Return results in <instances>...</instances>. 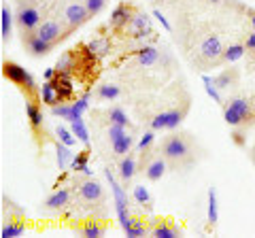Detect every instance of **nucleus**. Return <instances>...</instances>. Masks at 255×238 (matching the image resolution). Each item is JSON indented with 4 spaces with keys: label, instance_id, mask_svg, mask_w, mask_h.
I'll return each mask as SVG.
<instances>
[{
    "label": "nucleus",
    "instance_id": "obj_1",
    "mask_svg": "<svg viewBox=\"0 0 255 238\" xmlns=\"http://www.w3.org/2000/svg\"><path fill=\"white\" fill-rule=\"evenodd\" d=\"M223 119L228 125L238 128V125L255 121V98L249 96H232L223 102Z\"/></svg>",
    "mask_w": 255,
    "mask_h": 238
},
{
    "label": "nucleus",
    "instance_id": "obj_2",
    "mask_svg": "<svg viewBox=\"0 0 255 238\" xmlns=\"http://www.w3.org/2000/svg\"><path fill=\"white\" fill-rule=\"evenodd\" d=\"M159 151L170 164H185L191 160V153H194V140L183 132L170 134L168 138H164Z\"/></svg>",
    "mask_w": 255,
    "mask_h": 238
},
{
    "label": "nucleus",
    "instance_id": "obj_3",
    "mask_svg": "<svg viewBox=\"0 0 255 238\" xmlns=\"http://www.w3.org/2000/svg\"><path fill=\"white\" fill-rule=\"evenodd\" d=\"M2 75H4V79H9L13 85H17L28 100H38V85L34 81V77L23 66H19L17 62H11V60L2 62Z\"/></svg>",
    "mask_w": 255,
    "mask_h": 238
},
{
    "label": "nucleus",
    "instance_id": "obj_4",
    "mask_svg": "<svg viewBox=\"0 0 255 238\" xmlns=\"http://www.w3.org/2000/svg\"><path fill=\"white\" fill-rule=\"evenodd\" d=\"M41 9L36 6L34 0H17V9H15V23H17L21 38L34 34L41 26Z\"/></svg>",
    "mask_w": 255,
    "mask_h": 238
},
{
    "label": "nucleus",
    "instance_id": "obj_5",
    "mask_svg": "<svg viewBox=\"0 0 255 238\" xmlns=\"http://www.w3.org/2000/svg\"><path fill=\"white\" fill-rule=\"evenodd\" d=\"M107 174V181H109V185H111V192H113V202H115V213H117V219H119V226H122L124 230L126 228H130L132 226V217H130V213H128V192L124 189V183H117V179L111 174V170L107 168L105 170Z\"/></svg>",
    "mask_w": 255,
    "mask_h": 238
},
{
    "label": "nucleus",
    "instance_id": "obj_6",
    "mask_svg": "<svg viewBox=\"0 0 255 238\" xmlns=\"http://www.w3.org/2000/svg\"><path fill=\"white\" fill-rule=\"evenodd\" d=\"M189 111V102H185L183 107H172V109H166V111H159V113L151 119V130H174L177 125L185 119Z\"/></svg>",
    "mask_w": 255,
    "mask_h": 238
},
{
    "label": "nucleus",
    "instance_id": "obj_7",
    "mask_svg": "<svg viewBox=\"0 0 255 238\" xmlns=\"http://www.w3.org/2000/svg\"><path fill=\"white\" fill-rule=\"evenodd\" d=\"M223 43L217 34H209L200 43V51H198V60H200L202 68H211L221 64V53H223Z\"/></svg>",
    "mask_w": 255,
    "mask_h": 238
},
{
    "label": "nucleus",
    "instance_id": "obj_8",
    "mask_svg": "<svg viewBox=\"0 0 255 238\" xmlns=\"http://www.w3.org/2000/svg\"><path fill=\"white\" fill-rule=\"evenodd\" d=\"M87 109H90V94H83L75 102H60V105L51 107V113L55 117L66 119V121H77V119L83 117Z\"/></svg>",
    "mask_w": 255,
    "mask_h": 238
},
{
    "label": "nucleus",
    "instance_id": "obj_9",
    "mask_svg": "<svg viewBox=\"0 0 255 238\" xmlns=\"http://www.w3.org/2000/svg\"><path fill=\"white\" fill-rule=\"evenodd\" d=\"M90 17H92V15H90V11H87V6H85L83 0H70V2L64 6V11H62V19H64V23H66L68 32L81 28Z\"/></svg>",
    "mask_w": 255,
    "mask_h": 238
},
{
    "label": "nucleus",
    "instance_id": "obj_10",
    "mask_svg": "<svg viewBox=\"0 0 255 238\" xmlns=\"http://www.w3.org/2000/svg\"><path fill=\"white\" fill-rule=\"evenodd\" d=\"M109 140H111V149H113V153L115 155H126V153H130V149H132V134L128 132L126 125H119V123H109Z\"/></svg>",
    "mask_w": 255,
    "mask_h": 238
},
{
    "label": "nucleus",
    "instance_id": "obj_11",
    "mask_svg": "<svg viewBox=\"0 0 255 238\" xmlns=\"http://www.w3.org/2000/svg\"><path fill=\"white\" fill-rule=\"evenodd\" d=\"M36 34L41 36L43 41H47V43L55 45V43L62 41V38L68 34V28H66V23H62L60 19L51 17V19H45V21L41 23V26H38Z\"/></svg>",
    "mask_w": 255,
    "mask_h": 238
},
{
    "label": "nucleus",
    "instance_id": "obj_12",
    "mask_svg": "<svg viewBox=\"0 0 255 238\" xmlns=\"http://www.w3.org/2000/svg\"><path fill=\"white\" fill-rule=\"evenodd\" d=\"M79 198L85 202V204H102L105 202V187H102L98 181L87 177L85 181L79 183Z\"/></svg>",
    "mask_w": 255,
    "mask_h": 238
},
{
    "label": "nucleus",
    "instance_id": "obj_13",
    "mask_svg": "<svg viewBox=\"0 0 255 238\" xmlns=\"http://www.w3.org/2000/svg\"><path fill=\"white\" fill-rule=\"evenodd\" d=\"M138 9L134 4H128V2H119L113 11H111V17H109V26L117 30V32H124V30L128 28V23H130V19L134 17V13H136Z\"/></svg>",
    "mask_w": 255,
    "mask_h": 238
},
{
    "label": "nucleus",
    "instance_id": "obj_14",
    "mask_svg": "<svg viewBox=\"0 0 255 238\" xmlns=\"http://www.w3.org/2000/svg\"><path fill=\"white\" fill-rule=\"evenodd\" d=\"M26 117H28V123H30V130L34 134V138L41 142V136L45 134V119H43V109L38 105V100L26 102Z\"/></svg>",
    "mask_w": 255,
    "mask_h": 238
},
{
    "label": "nucleus",
    "instance_id": "obj_15",
    "mask_svg": "<svg viewBox=\"0 0 255 238\" xmlns=\"http://www.w3.org/2000/svg\"><path fill=\"white\" fill-rule=\"evenodd\" d=\"M117 170H119V179H122V183H124V185L132 183L134 174L138 172L136 157H134L132 153H126V155H122V160H119V164H117Z\"/></svg>",
    "mask_w": 255,
    "mask_h": 238
},
{
    "label": "nucleus",
    "instance_id": "obj_16",
    "mask_svg": "<svg viewBox=\"0 0 255 238\" xmlns=\"http://www.w3.org/2000/svg\"><path fill=\"white\" fill-rule=\"evenodd\" d=\"M70 200H73V192H70L68 187L55 189V192L45 200V209H49V211H62V209H66V206L70 204Z\"/></svg>",
    "mask_w": 255,
    "mask_h": 238
},
{
    "label": "nucleus",
    "instance_id": "obj_17",
    "mask_svg": "<svg viewBox=\"0 0 255 238\" xmlns=\"http://www.w3.org/2000/svg\"><path fill=\"white\" fill-rule=\"evenodd\" d=\"M134 55H136V62H138V66H155L157 62H159V51H157V47L155 45H140L136 51H134Z\"/></svg>",
    "mask_w": 255,
    "mask_h": 238
},
{
    "label": "nucleus",
    "instance_id": "obj_18",
    "mask_svg": "<svg viewBox=\"0 0 255 238\" xmlns=\"http://www.w3.org/2000/svg\"><path fill=\"white\" fill-rule=\"evenodd\" d=\"M23 45H26V49H28V53L30 55H34V58H41V55H47L51 51V43H47V41H43L41 36H38L36 32L34 34H30V36H26L23 38Z\"/></svg>",
    "mask_w": 255,
    "mask_h": 238
},
{
    "label": "nucleus",
    "instance_id": "obj_19",
    "mask_svg": "<svg viewBox=\"0 0 255 238\" xmlns=\"http://www.w3.org/2000/svg\"><path fill=\"white\" fill-rule=\"evenodd\" d=\"M168 160H166L164 155H157V157H153V160L149 162V166L145 168V177L149 179V181H159L166 174V170H168Z\"/></svg>",
    "mask_w": 255,
    "mask_h": 238
},
{
    "label": "nucleus",
    "instance_id": "obj_20",
    "mask_svg": "<svg viewBox=\"0 0 255 238\" xmlns=\"http://www.w3.org/2000/svg\"><path fill=\"white\" fill-rule=\"evenodd\" d=\"M238 77H241L238 68L236 66H230V68L223 70V73H219L217 77L213 79V81H215V85L219 87V92H228L230 87H234L238 83Z\"/></svg>",
    "mask_w": 255,
    "mask_h": 238
},
{
    "label": "nucleus",
    "instance_id": "obj_21",
    "mask_svg": "<svg viewBox=\"0 0 255 238\" xmlns=\"http://www.w3.org/2000/svg\"><path fill=\"white\" fill-rule=\"evenodd\" d=\"M151 28H153L151 26V15H147L145 11H136L124 32L126 34H134V32H142V30H151Z\"/></svg>",
    "mask_w": 255,
    "mask_h": 238
},
{
    "label": "nucleus",
    "instance_id": "obj_22",
    "mask_svg": "<svg viewBox=\"0 0 255 238\" xmlns=\"http://www.w3.org/2000/svg\"><path fill=\"white\" fill-rule=\"evenodd\" d=\"M151 234L155 238H179L181 236L179 228L172 226L170 221H166V219H157L153 224V228H151Z\"/></svg>",
    "mask_w": 255,
    "mask_h": 238
},
{
    "label": "nucleus",
    "instance_id": "obj_23",
    "mask_svg": "<svg viewBox=\"0 0 255 238\" xmlns=\"http://www.w3.org/2000/svg\"><path fill=\"white\" fill-rule=\"evenodd\" d=\"M11 30H13V11L9 9V4H2V9H0V36H2V43H9Z\"/></svg>",
    "mask_w": 255,
    "mask_h": 238
},
{
    "label": "nucleus",
    "instance_id": "obj_24",
    "mask_svg": "<svg viewBox=\"0 0 255 238\" xmlns=\"http://www.w3.org/2000/svg\"><path fill=\"white\" fill-rule=\"evenodd\" d=\"M105 232H107V226L96 217L85 219V224L81 226V234L85 238H100V236H105Z\"/></svg>",
    "mask_w": 255,
    "mask_h": 238
},
{
    "label": "nucleus",
    "instance_id": "obj_25",
    "mask_svg": "<svg viewBox=\"0 0 255 238\" xmlns=\"http://www.w3.org/2000/svg\"><path fill=\"white\" fill-rule=\"evenodd\" d=\"M245 53H247L245 43H234V45H230V47H226V49H223V53H221V64H232V62H238Z\"/></svg>",
    "mask_w": 255,
    "mask_h": 238
},
{
    "label": "nucleus",
    "instance_id": "obj_26",
    "mask_svg": "<svg viewBox=\"0 0 255 238\" xmlns=\"http://www.w3.org/2000/svg\"><path fill=\"white\" fill-rule=\"evenodd\" d=\"M119 94H122V90H119L117 85H113V83H100L98 87H96L94 96L98 98L100 102H109V100H117Z\"/></svg>",
    "mask_w": 255,
    "mask_h": 238
},
{
    "label": "nucleus",
    "instance_id": "obj_27",
    "mask_svg": "<svg viewBox=\"0 0 255 238\" xmlns=\"http://www.w3.org/2000/svg\"><path fill=\"white\" fill-rule=\"evenodd\" d=\"M87 49H90L98 60H102V58H107V55L111 53L113 45H111V41H109L107 36H100V38H94V41L87 45Z\"/></svg>",
    "mask_w": 255,
    "mask_h": 238
},
{
    "label": "nucleus",
    "instance_id": "obj_28",
    "mask_svg": "<svg viewBox=\"0 0 255 238\" xmlns=\"http://www.w3.org/2000/svg\"><path fill=\"white\" fill-rule=\"evenodd\" d=\"M55 157H58V168L60 170H66L68 168V164L73 162V151H70V147L68 145H64L62 140L55 142Z\"/></svg>",
    "mask_w": 255,
    "mask_h": 238
},
{
    "label": "nucleus",
    "instance_id": "obj_29",
    "mask_svg": "<svg viewBox=\"0 0 255 238\" xmlns=\"http://www.w3.org/2000/svg\"><path fill=\"white\" fill-rule=\"evenodd\" d=\"M41 100L45 102L47 107H55V105H60V94L58 90H55V85L53 81H45L43 87H41Z\"/></svg>",
    "mask_w": 255,
    "mask_h": 238
},
{
    "label": "nucleus",
    "instance_id": "obj_30",
    "mask_svg": "<svg viewBox=\"0 0 255 238\" xmlns=\"http://www.w3.org/2000/svg\"><path fill=\"white\" fill-rule=\"evenodd\" d=\"M217 219H219V204H217V192L215 187L209 189V211H206V221L209 226H217Z\"/></svg>",
    "mask_w": 255,
    "mask_h": 238
},
{
    "label": "nucleus",
    "instance_id": "obj_31",
    "mask_svg": "<svg viewBox=\"0 0 255 238\" xmlns=\"http://www.w3.org/2000/svg\"><path fill=\"white\" fill-rule=\"evenodd\" d=\"M107 117H109V123H119V125H126V128H132L130 117H128L126 111L119 109V107H111L107 111Z\"/></svg>",
    "mask_w": 255,
    "mask_h": 238
},
{
    "label": "nucleus",
    "instance_id": "obj_32",
    "mask_svg": "<svg viewBox=\"0 0 255 238\" xmlns=\"http://www.w3.org/2000/svg\"><path fill=\"white\" fill-rule=\"evenodd\" d=\"M87 160H90V153L83 151V153H79L77 157H73V162H70V168H73V172H83L85 177H92V170H90V166H87Z\"/></svg>",
    "mask_w": 255,
    "mask_h": 238
},
{
    "label": "nucleus",
    "instance_id": "obj_33",
    "mask_svg": "<svg viewBox=\"0 0 255 238\" xmlns=\"http://www.w3.org/2000/svg\"><path fill=\"white\" fill-rule=\"evenodd\" d=\"M23 228H26L23 221H11L9 219V224L2 226V232H0V234H2V238H17V236H21Z\"/></svg>",
    "mask_w": 255,
    "mask_h": 238
},
{
    "label": "nucleus",
    "instance_id": "obj_34",
    "mask_svg": "<svg viewBox=\"0 0 255 238\" xmlns=\"http://www.w3.org/2000/svg\"><path fill=\"white\" fill-rule=\"evenodd\" d=\"M202 83H204V90H206V94H209V96L217 102V105H223V96H221V92H219V87L215 85V81H213V77H202Z\"/></svg>",
    "mask_w": 255,
    "mask_h": 238
},
{
    "label": "nucleus",
    "instance_id": "obj_35",
    "mask_svg": "<svg viewBox=\"0 0 255 238\" xmlns=\"http://www.w3.org/2000/svg\"><path fill=\"white\" fill-rule=\"evenodd\" d=\"M70 130L75 132V136L81 140L83 145H90V132H87V128H85L83 117H81V119H77V121H70Z\"/></svg>",
    "mask_w": 255,
    "mask_h": 238
},
{
    "label": "nucleus",
    "instance_id": "obj_36",
    "mask_svg": "<svg viewBox=\"0 0 255 238\" xmlns=\"http://www.w3.org/2000/svg\"><path fill=\"white\" fill-rule=\"evenodd\" d=\"M124 232H126L128 238H140V236H145V234H147V228H145V224H142V221L134 219V221H132V226H130V228H126Z\"/></svg>",
    "mask_w": 255,
    "mask_h": 238
},
{
    "label": "nucleus",
    "instance_id": "obj_37",
    "mask_svg": "<svg viewBox=\"0 0 255 238\" xmlns=\"http://www.w3.org/2000/svg\"><path fill=\"white\" fill-rule=\"evenodd\" d=\"M55 134H58V140H62L64 145H68V147H73L77 145V136H75V132L73 130H68V128H64V125H60L58 130H55Z\"/></svg>",
    "mask_w": 255,
    "mask_h": 238
},
{
    "label": "nucleus",
    "instance_id": "obj_38",
    "mask_svg": "<svg viewBox=\"0 0 255 238\" xmlns=\"http://www.w3.org/2000/svg\"><path fill=\"white\" fill-rule=\"evenodd\" d=\"M134 200H136L140 206H151V194L145 185H136L134 187Z\"/></svg>",
    "mask_w": 255,
    "mask_h": 238
},
{
    "label": "nucleus",
    "instance_id": "obj_39",
    "mask_svg": "<svg viewBox=\"0 0 255 238\" xmlns=\"http://www.w3.org/2000/svg\"><path fill=\"white\" fill-rule=\"evenodd\" d=\"M85 6H87V11H90V15L94 17V15H100L102 11L107 9V2L109 0H83Z\"/></svg>",
    "mask_w": 255,
    "mask_h": 238
},
{
    "label": "nucleus",
    "instance_id": "obj_40",
    "mask_svg": "<svg viewBox=\"0 0 255 238\" xmlns=\"http://www.w3.org/2000/svg\"><path fill=\"white\" fill-rule=\"evenodd\" d=\"M155 140V130H149V132H145L140 136V140H138V145H136V151H145V149H149L151 147V142Z\"/></svg>",
    "mask_w": 255,
    "mask_h": 238
},
{
    "label": "nucleus",
    "instance_id": "obj_41",
    "mask_svg": "<svg viewBox=\"0 0 255 238\" xmlns=\"http://www.w3.org/2000/svg\"><path fill=\"white\" fill-rule=\"evenodd\" d=\"M153 17H155V19H157L159 23H162V26H164V30H166V32H170V30H172V26H170V21H168V19H166V15H164L162 11H157V9H155V11H153Z\"/></svg>",
    "mask_w": 255,
    "mask_h": 238
},
{
    "label": "nucleus",
    "instance_id": "obj_42",
    "mask_svg": "<svg viewBox=\"0 0 255 238\" xmlns=\"http://www.w3.org/2000/svg\"><path fill=\"white\" fill-rule=\"evenodd\" d=\"M245 47H247V51H255V32H251L249 36H247V41H245Z\"/></svg>",
    "mask_w": 255,
    "mask_h": 238
},
{
    "label": "nucleus",
    "instance_id": "obj_43",
    "mask_svg": "<svg viewBox=\"0 0 255 238\" xmlns=\"http://www.w3.org/2000/svg\"><path fill=\"white\" fill-rule=\"evenodd\" d=\"M234 142H236V145H243V132H234Z\"/></svg>",
    "mask_w": 255,
    "mask_h": 238
},
{
    "label": "nucleus",
    "instance_id": "obj_44",
    "mask_svg": "<svg viewBox=\"0 0 255 238\" xmlns=\"http://www.w3.org/2000/svg\"><path fill=\"white\" fill-rule=\"evenodd\" d=\"M249 19H251V26H253V32H255V11L249 9Z\"/></svg>",
    "mask_w": 255,
    "mask_h": 238
},
{
    "label": "nucleus",
    "instance_id": "obj_45",
    "mask_svg": "<svg viewBox=\"0 0 255 238\" xmlns=\"http://www.w3.org/2000/svg\"><path fill=\"white\" fill-rule=\"evenodd\" d=\"M253 164H255V147H253Z\"/></svg>",
    "mask_w": 255,
    "mask_h": 238
},
{
    "label": "nucleus",
    "instance_id": "obj_46",
    "mask_svg": "<svg viewBox=\"0 0 255 238\" xmlns=\"http://www.w3.org/2000/svg\"><path fill=\"white\" fill-rule=\"evenodd\" d=\"M209 2H221V0H209Z\"/></svg>",
    "mask_w": 255,
    "mask_h": 238
},
{
    "label": "nucleus",
    "instance_id": "obj_47",
    "mask_svg": "<svg viewBox=\"0 0 255 238\" xmlns=\"http://www.w3.org/2000/svg\"><path fill=\"white\" fill-rule=\"evenodd\" d=\"M253 58H255V51H253Z\"/></svg>",
    "mask_w": 255,
    "mask_h": 238
}]
</instances>
